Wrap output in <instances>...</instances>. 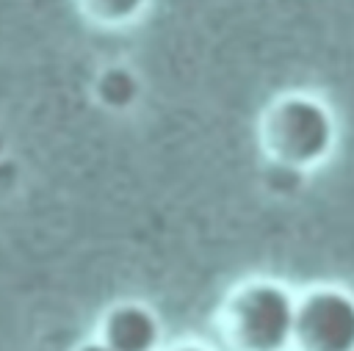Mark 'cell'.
Returning <instances> with one entry per match:
<instances>
[{"instance_id": "2", "label": "cell", "mask_w": 354, "mask_h": 351, "mask_svg": "<svg viewBox=\"0 0 354 351\" xmlns=\"http://www.w3.org/2000/svg\"><path fill=\"white\" fill-rule=\"evenodd\" d=\"M257 138L271 163L304 174L335 155L340 124L324 97L313 91H282L263 108Z\"/></svg>"}, {"instance_id": "7", "label": "cell", "mask_w": 354, "mask_h": 351, "mask_svg": "<svg viewBox=\"0 0 354 351\" xmlns=\"http://www.w3.org/2000/svg\"><path fill=\"white\" fill-rule=\"evenodd\" d=\"M72 351H113V348H111V345H105L97 334H91L88 340H83V343H80V345H75Z\"/></svg>"}, {"instance_id": "1", "label": "cell", "mask_w": 354, "mask_h": 351, "mask_svg": "<svg viewBox=\"0 0 354 351\" xmlns=\"http://www.w3.org/2000/svg\"><path fill=\"white\" fill-rule=\"evenodd\" d=\"M299 321V290L277 276H246L235 282L216 312L227 351H293Z\"/></svg>"}, {"instance_id": "5", "label": "cell", "mask_w": 354, "mask_h": 351, "mask_svg": "<svg viewBox=\"0 0 354 351\" xmlns=\"http://www.w3.org/2000/svg\"><path fill=\"white\" fill-rule=\"evenodd\" d=\"M152 0H77L80 14L100 28H127L136 25Z\"/></svg>"}, {"instance_id": "4", "label": "cell", "mask_w": 354, "mask_h": 351, "mask_svg": "<svg viewBox=\"0 0 354 351\" xmlns=\"http://www.w3.org/2000/svg\"><path fill=\"white\" fill-rule=\"evenodd\" d=\"M94 334L113 351H163L166 326L158 310L138 298H122L102 310Z\"/></svg>"}, {"instance_id": "3", "label": "cell", "mask_w": 354, "mask_h": 351, "mask_svg": "<svg viewBox=\"0 0 354 351\" xmlns=\"http://www.w3.org/2000/svg\"><path fill=\"white\" fill-rule=\"evenodd\" d=\"M293 351H354V290L315 282L299 290Z\"/></svg>"}, {"instance_id": "6", "label": "cell", "mask_w": 354, "mask_h": 351, "mask_svg": "<svg viewBox=\"0 0 354 351\" xmlns=\"http://www.w3.org/2000/svg\"><path fill=\"white\" fill-rule=\"evenodd\" d=\"M163 351H218V348L202 340H177V343H166Z\"/></svg>"}]
</instances>
